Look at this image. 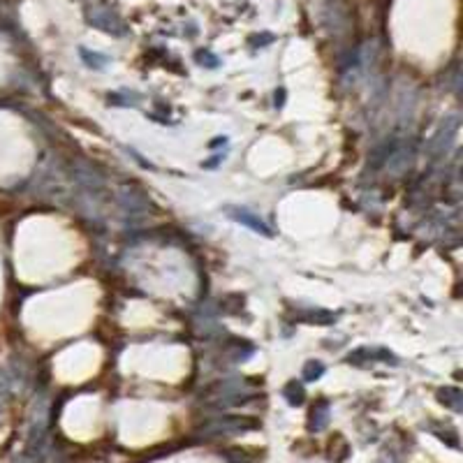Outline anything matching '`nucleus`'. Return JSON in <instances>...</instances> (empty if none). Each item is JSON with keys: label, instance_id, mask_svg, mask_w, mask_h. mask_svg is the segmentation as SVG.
Here are the masks:
<instances>
[{"label": "nucleus", "instance_id": "obj_15", "mask_svg": "<svg viewBox=\"0 0 463 463\" xmlns=\"http://www.w3.org/2000/svg\"><path fill=\"white\" fill-rule=\"evenodd\" d=\"M271 39H274V35H262V37H260V35H257V37H253V39H250V42H255V44H260V46H264V44H269V42H271Z\"/></svg>", "mask_w": 463, "mask_h": 463}, {"label": "nucleus", "instance_id": "obj_13", "mask_svg": "<svg viewBox=\"0 0 463 463\" xmlns=\"http://www.w3.org/2000/svg\"><path fill=\"white\" fill-rule=\"evenodd\" d=\"M303 320H306V322H315V324H332V322H336V315L329 313V310L317 308V310H310V313L303 317Z\"/></svg>", "mask_w": 463, "mask_h": 463}, {"label": "nucleus", "instance_id": "obj_6", "mask_svg": "<svg viewBox=\"0 0 463 463\" xmlns=\"http://www.w3.org/2000/svg\"><path fill=\"white\" fill-rule=\"evenodd\" d=\"M75 178H77V183L82 185V188L88 190L91 195L104 193V178H102V174H97V171L93 169L91 164L79 162L75 167Z\"/></svg>", "mask_w": 463, "mask_h": 463}, {"label": "nucleus", "instance_id": "obj_2", "mask_svg": "<svg viewBox=\"0 0 463 463\" xmlns=\"http://www.w3.org/2000/svg\"><path fill=\"white\" fill-rule=\"evenodd\" d=\"M255 428H260V422L253 417H220V419L204 424L200 433L207 438H227V435H241Z\"/></svg>", "mask_w": 463, "mask_h": 463}, {"label": "nucleus", "instance_id": "obj_14", "mask_svg": "<svg viewBox=\"0 0 463 463\" xmlns=\"http://www.w3.org/2000/svg\"><path fill=\"white\" fill-rule=\"evenodd\" d=\"M195 58H197V63H202V65H209V68H218V58L214 54H209V51H200V54H197Z\"/></svg>", "mask_w": 463, "mask_h": 463}, {"label": "nucleus", "instance_id": "obj_11", "mask_svg": "<svg viewBox=\"0 0 463 463\" xmlns=\"http://www.w3.org/2000/svg\"><path fill=\"white\" fill-rule=\"evenodd\" d=\"M79 54H82V58L86 61V65H91V68H95V70H102L104 65L109 63V58L107 56H102V54H91L88 49H79Z\"/></svg>", "mask_w": 463, "mask_h": 463}, {"label": "nucleus", "instance_id": "obj_12", "mask_svg": "<svg viewBox=\"0 0 463 463\" xmlns=\"http://www.w3.org/2000/svg\"><path fill=\"white\" fill-rule=\"evenodd\" d=\"M324 375V363L322 361H308L303 366V380L306 382H315Z\"/></svg>", "mask_w": 463, "mask_h": 463}, {"label": "nucleus", "instance_id": "obj_4", "mask_svg": "<svg viewBox=\"0 0 463 463\" xmlns=\"http://www.w3.org/2000/svg\"><path fill=\"white\" fill-rule=\"evenodd\" d=\"M225 214H227L234 223H239V225H243V227H248V229L257 232V234H262V236H274V234H271V227H269V225L264 223L257 214H253V211H250V209L232 207V204H227V207H225Z\"/></svg>", "mask_w": 463, "mask_h": 463}, {"label": "nucleus", "instance_id": "obj_10", "mask_svg": "<svg viewBox=\"0 0 463 463\" xmlns=\"http://www.w3.org/2000/svg\"><path fill=\"white\" fill-rule=\"evenodd\" d=\"M283 396L287 399L290 406H301V403L306 401V389H303L301 382L292 380V382H287L285 389H283Z\"/></svg>", "mask_w": 463, "mask_h": 463}, {"label": "nucleus", "instance_id": "obj_8", "mask_svg": "<svg viewBox=\"0 0 463 463\" xmlns=\"http://www.w3.org/2000/svg\"><path fill=\"white\" fill-rule=\"evenodd\" d=\"M327 424H329V403L320 401V403H315L308 415V428L317 433V431H322V428H327Z\"/></svg>", "mask_w": 463, "mask_h": 463}, {"label": "nucleus", "instance_id": "obj_5", "mask_svg": "<svg viewBox=\"0 0 463 463\" xmlns=\"http://www.w3.org/2000/svg\"><path fill=\"white\" fill-rule=\"evenodd\" d=\"M116 200H118V207H121V209L125 211V214H130V216L142 218V216L149 211L147 197L139 193L137 188H132V185H123V188L118 190Z\"/></svg>", "mask_w": 463, "mask_h": 463}, {"label": "nucleus", "instance_id": "obj_3", "mask_svg": "<svg viewBox=\"0 0 463 463\" xmlns=\"http://www.w3.org/2000/svg\"><path fill=\"white\" fill-rule=\"evenodd\" d=\"M456 132H459V116H452L447 118V121L440 123V128L433 132V137L426 142V153L433 158V160H438V158H445L449 147H452Z\"/></svg>", "mask_w": 463, "mask_h": 463}, {"label": "nucleus", "instance_id": "obj_9", "mask_svg": "<svg viewBox=\"0 0 463 463\" xmlns=\"http://www.w3.org/2000/svg\"><path fill=\"white\" fill-rule=\"evenodd\" d=\"M438 401L442 406H447L454 413H461L463 410V394L459 387H442L438 389Z\"/></svg>", "mask_w": 463, "mask_h": 463}, {"label": "nucleus", "instance_id": "obj_7", "mask_svg": "<svg viewBox=\"0 0 463 463\" xmlns=\"http://www.w3.org/2000/svg\"><path fill=\"white\" fill-rule=\"evenodd\" d=\"M396 361L394 359V355L392 352H387V350H368V348H361V350H357V352H350L348 355V361L350 363H355V366H363V363H368V361Z\"/></svg>", "mask_w": 463, "mask_h": 463}, {"label": "nucleus", "instance_id": "obj_1", "mask_svg": "<svg viewBox=\"0 0 463 463\" xmlns=\"http://www.w3.org/2000/svg\"><path fill=\"white\" fill-rule=\"evenodd\" d=\"M86 21H88L93 28L107 32V35H114V37L128 35V26L118 17V12L104 3L88 5V10H86Z\"/></svg>", "mask_w": 463, "mask_h": 463}]
</instances>
